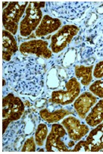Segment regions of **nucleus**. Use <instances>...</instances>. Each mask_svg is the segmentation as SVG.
Masks as SVG:
<instances>
[{
  "label": "nucleus",
  "instance_id": "nucleus-1",
  "mask_svg": "<svg viewBox=\"0 0 103 154\" xmlns=\"http://www.w3.org/2000/svg\"><path fill=\"white\" fill-rule=\"evenodd\" d=\"M40 58L17 53L8 62H3V78L13 92L37 98L46 84V66Z\"/></svg>",
  "mask_w": 103,
  "mask_h": 154
},
{
  "label": "nucleus",
  "instance_id": "nucleus-2",
  "mask_svg": "<svg viewBox=\"0 0 103 154\" xmlns=\"http://www.w3.org/2000/svg\"><path fill=\"white\" fill-rule=\"evenodd\" d=\"M46 7L50 14L55 18L67 21H74L81 18L91 6L90 1H56L47 2Z\"/></svg>",
  "mask_w": 103,
  "mask_h": 154
},
{
  "label": "nucleus",
  "instance_id": "nucleus-3",
  "mask_svg": "<svg viewBox=\"0 0 103 154\" xmlns=\"http://www.w3.org/2000/svg\"><path fill=\"white\" fill-rule=\"evenodd\" d=\"M46 6V2H29L19 24V33L21 37H29L37 30L44 16L43 8Z\"/></svg>",
  "mask_w": 103,
  "mask_h": 154
},
{
  "label": "nucleus",
  "instance_id": "nucleus-4",
  "mask_svg": "<svg viewBox=\"0 0 103 154\" xmlns=\"http://www.w3.org/2000/svg\"><path fill=\"white\" fill-rule=\"evenodd\" d=\"M25 111V105L19 97L9 93L2 100V125L3 134L11 123L21 119Z\"/></svg>",
  "mask_w": 103,
  "mask_h": 154
},
{
  "label": "nucleus",
  "instance_id": "nucleus-5",
  "mask_svg": "<svg viewBox=\"0 0 103 154\" xmlns=\"http://www.w3.org/2000/svg\"><path fill=\"white\" fill-rule=\"evenodd\" d=\"M28 4L27 1L9 2L8 6L2 11L3 28L14 36L19 29L20 22L24 15Z\"/></svg>",
  "mask_w": 103,
  "mask_h": 154
},
{
  "label": "nucleus",
  "instance_id": "nucleus-6",
  "mask_svg": "<svg viewBox=\"0 0 103 154\" xmlns=\"http://www.w3.org/2000/svg\"><path fill=\"white\" fill-rule=\"evenodd\" d=\"M83 41L88 47L83 56L95 54L103 58V18L98 19L93 25L86 30L83 34Z\"/></svg>",
  "mask_w": 103,
  "mask_h": 154
},
{
  "label": "nucleus",
  "instance_id": "nucleus-7",
  "mask_svg": "<svg viewBox=\"0 0 103 154\" xmlns=\"http://www.w3.org/2000/svg\"><path fill=\"white\" fill-rule=\"evenodd\" d=\"M81 86L80 82L75 77H72L65 83L64 89L53 91L49 102L56 105H70L80 94Z\"/></svg>",
  "mask_w": 103,
  "mask_h": 154
},
{
  "label": "nucleus",
  "instance_id": "nucleus-8",
  "mask_svg": "<svg viewBox=\"0 0 103 154\" xmlns=\"http://www.w3.org/2000/svg\"><path fill=\"white\" fill-rule=\"evenodd\" d=\"M80 32V27L74 24H65L51 37L50 47L53 53H61L66 49Z\"/></svg>",
  "mask_w": 103,
  "mask_h": 154
},
{
  "label": "nucleus",
  "instance_id": "nucleus-9",
  "mask_svg": "<svg viewBox=\"0 0 103 154\" xmlns=\"http://www.w3.org/2000/svg\"><path fill=\"white\" fill-rule=\"evenodd\" d=\"M68 133L62 124H53L45 143L46 151H71L68 146V142L71 140L70 138L68 140Z\"/></svg>",
  "mask_w": 103,
  "mask_h": 154
},
{
  "label": "nucleus",
  "instance_id": "nucleus-10",
  "mask_svg": "<svg viewBox=\"0 0 103 154\" xmlns=\"http://www.w3.org/2000/svg\"><path fill=\"white\" fill-rule=\"evenodd\" d=\"M19 52L23 55H32L42 59H50L53 55L49 42L41 39L23 42L19 46Z\"/></svg>",
  "mask_w": 103,
  "mask_h": 154
},
{
  "label": "nucleus",
  "instance_id": "nucleus-11",
  "mask_svg": "<svg viewBox=\"0 0 103 154\" xmlns=\"http://www.w3.org/2000/svg\"><path fill=\"white\" fill-rule=\"evenodd\" d=\"M61 124L66 130L68 137L75 142L82 140L90 131L89 126L87 124H83L80 119L71 115L65 117Z\"/></svg>",
  "mask_w": 103,
  "mask_h": 154
},
{
  "label": "nucleus",
  "instance_id": "nucleus-12",
  "mask_svg": "<svg viewBox=\"0 0 103 154\" xmlns=\"http://www.w3.org/2000/svg\"><path fill=\"white\" fill-rule=\"evenodd\" d=\"M99 98L90 91H84L73 103V107L80 119H85Z\"/></svg>",
  "mask_w": 103,
  "mask_h": 154
},
{
  "label": "nucleus",
  "instance_id": "nucleus-13",
  "mask_svg": "<svg viewBox=\"0 0 103 154\" xmlns=\"http://www.w3.org/2000/svg\"><path fill=\"white\" fill-rule=\"evenodd\" d=\"M62 27V21L50 14H44L40 25L35 30L37 37H43L58 31Z\"/></svg>",
  "mask_w": 103,
  "mask_h": 154
},
{
  "label": "nucleus",
  "instance_id": "nucleus-14",
  "mask_svg": "<svg viewBox=\"0 0 103 154\" xmlns=\"http://www.w3.org/2000/svg\"><path fill=\"white\" fill-rule=\"evenodd\" d=\"M19 51L17 40L12 33L3 29L2 30V59L3 62L11 60Z\"/></svg>",
  "mask_w": 103,
  "mask_h": 154
},
{
  "label": "nucleus",
  "instance_id": "nucleus-15",
  "mask_svg": "<svg viewBox=\"0 0 103 154\" xmlns=\"http://www.w3.org/2000/svg\"><path fill=\"white\" fill-rule=\"evenodd\" d=\"M86 140L90 146V151L97 152L103 149V122L96 127L93 128L87 136Z\"/></svg>",
  "mask_w": 103,
  "mask_h": 154
},
{
  "label": "nucleus",
  "instance_id": "nucleus-16",
  "mask_svg": "<svg viewBox=\"0 0 103 154\" xmlns=\"http://www.w3.org/2000/svg\"><path fill=\"white\" fill-rule=\"evenodd\" d=\"M72 112L69 109L61 108L51 111L49 109H43L39 112L40 118L43 121L49 124H55L58 122L62 121L67 116L71 115Z\"/></svg>",
  "mask_w": 103,
  "mask_h": 154
},
{
  "label": "nucleus",
  "instance_id": "nucleus-17",
  "mask_svg": "<svg viewBox=\"0 0 103 154\" xmlns=\"http://www.w3.org/2000/svg\"><path fill=\"white\" fill-rule=\"evenodd\" d=\"M94 65H77L74 66L75 78L83 87L89 86L93 81Z\"/></svg>",
  "mask_w": 103,
  "mask_h": 154
},
{
  "label": "nucleus",
  "instance_id": "nucleus-18",
  "mask_svg": "<svg viewBox=\"0 0 103 154\" xmlns=\"http://www.w3.org/2000/svg\"><path fill=\"white\" fill-rule=\"evenodd\" d=\"M86 123L91 128L96 127L103 122V107L101 102L98 100L97 103L94 106L84 119Z\"/></svg>",
  "mask_w": 103,
  "mask_h": 154
},
{
  "label": "nucleus",
  "instance_id": "nucleus-19",
  "mask_svg": "<svg viewBox=\"0 0 103 154\" xmlns=\"http://www.w3.org/2000/svg\"><path fill=\"white\" fill-rule=\"evenodd\" d=\"M49 133V129H48L46 124L40 123L37 125L35 134H34V137H35L36 143H37V146H39V147L43 146V145L46 143V140L47 139Z\"/></svg>",
  "mask_w": 103,
  "mask_h": 154
},
{
  "label": "nucleus",
  "instance_id": "nucleus-20",
  "mask_svg": "<svg viewBox=\"0 0 103 154\" xmlns=\"http://www.w3.org/2000/svg\"><path fill=\"white\" fill-rule=\"evenodd\" d=\"M89 91L98 98L103 99V79H98L93 81L89 86Z\"/></svg>",
  "mask_w": 103,
  "mask_h": 154
},
{
  "label": "nucleus",
  "instance_id": "nucleus-21",
  "mask_svg": "<svg viewBox=\"0 0 103 154\" xmlns=\"http://www.w3.org/2000/svg\"><path fill=\"white\" fill-rule=\"evenodd\" d=\"M37 143H36L35 137L33 136L30 137L27 140L24 141V144H23L22 148H21V151L25 152V151H36L37 150Z\"/></svg>",
  "mask_w": 103,
  "mask_h": 154
},
{
  "label": "nucleus",
  "instance_id": "nucleus-22",
  "mask_svg": "<svg viewBox=\"0 0 103 154\" xmlns=\"http://www.w3.org/2000/svg\"><path fill=\"white\" fill-rule=\"evenodd\" d=\"M71 151H90V146L86 140H80L77 141Z\"/></svg>",
  "mask_w": 103,
  "mask_h": 154
},
{
  "label": "nucleus",
  "instance_id": "nucleus-23",
  "mask_svg": "<svg viewBox=\"0 0 103 154\" xmlns=\"http://www.w3.org/2000/svg\"><path fill=\"white\" fill-rule=\"evenodd\" d=\"M93 78L98 79H101L103 78V60L97 62L93 68Z\"/></svg>",
  "mask_w": 103,
  "mask_h": 154
},
{
  "label": "nucleus",
  "instance_id": "nucleus-24",
  "mask_svg": "<svg viewBox=\"0 0 103 154\" xmlns=\"http://www.w3.org/2000/svg\"><path fill=\"white\" fill-rule=\"evenodd\" d=\"M2 8H3V9H5V8L8 6V4H9V2H2Z\"/></svg>",
  "mask_w": 103,
  "mask_h": 154
},
{
  "label": "nucleus",
  "instance_id": "nucleus-25",
  "mask_svg": "<svg viewBox=\"0 0 103 154\" xmlns=\"http://www.w3.org/2000/svg\"><path fill=\"white\" fill-rule=\"evenodd\" d=\"M99 100H100V102H101V105H102V107H103V99H99Z\"/></svg>",
  "mask_w": 103,
  "mask_h": 154
}]
</instances>
